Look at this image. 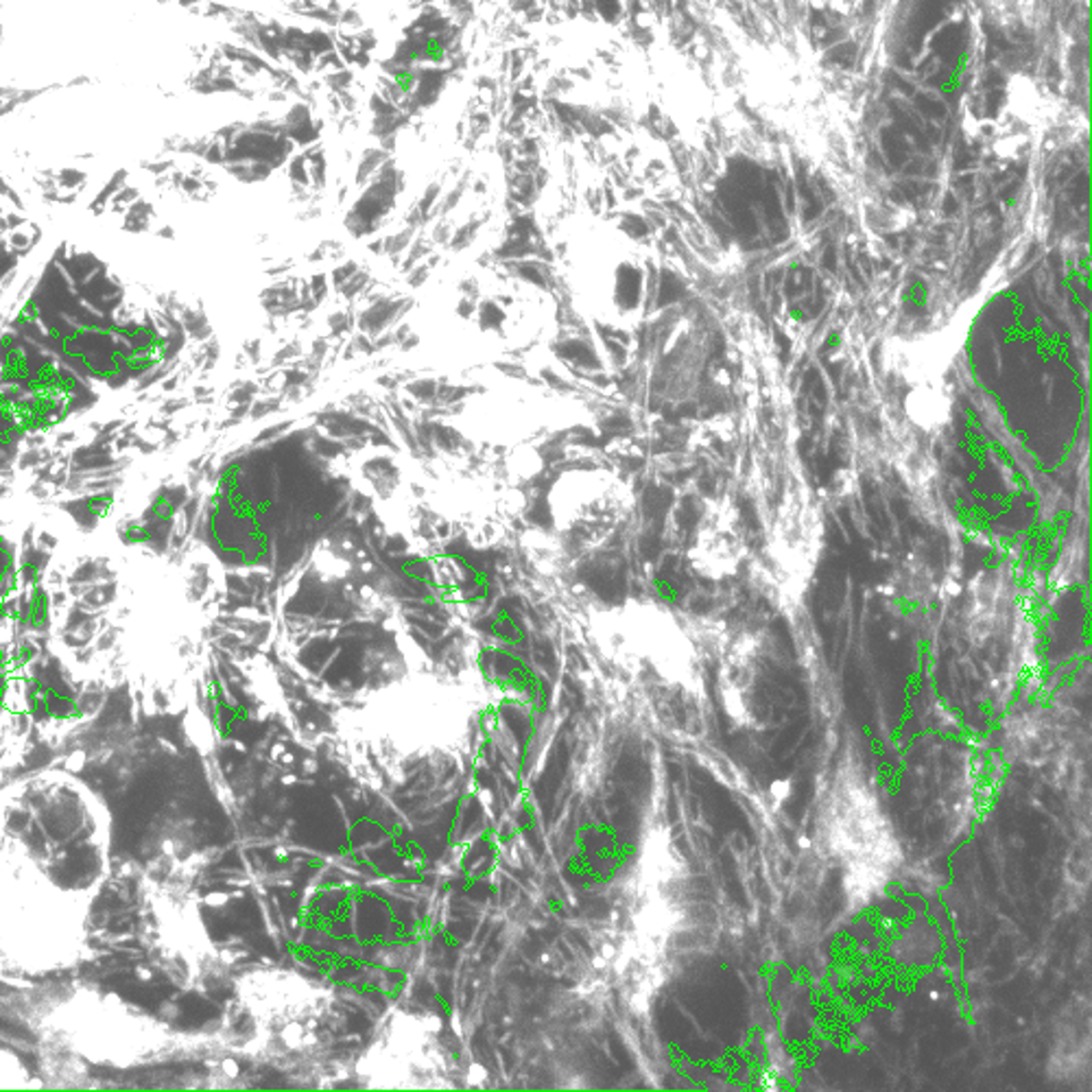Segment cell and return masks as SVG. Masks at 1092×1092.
Here are the masks:
<instances>
[{
	"mask_svg": "<svg viewBox=\"0 0 1092 1092\" xmlns=\"http://www.w3.org/2000/svg\"><path fill=\"white\" fill-rule=\"evenodd\" d=\"M396 86L402 92H411L416 88V75L411 71H398L396 72Z\"/></svg>",
	"mask_w": 1092,
	"mask_h": 1092,
	"instance_id": "cell-4",
	"label": "cell"
},
{
	"mask_svg": "<svg viewBox=\"0 0 1092 1092\" xmlns=\"http://www.w3.org/2000/svg\"><path fill=\"white\" fill-rule=\"evenodd\" d=\"M63 352L98 378H114L125 367L121 343L110 331H79L66 339Z\"/></svg>",
	"mask_w": 1092,
	"mask_h": 1092,
	"instance_id": "cell-2",
	"label": "cell"
},
{
	"mask_svg": "<svg viewBox=\"0 0 1092 1092\" xmlns=\"http://www.w3.org/2000/svg\"><path fill=\"white\" fill-rule=\"evenodd\" d=\"M821 835L854 904L872 900L896 877L903 861L898 837L854 762L835 771L821 806Z\"/></svg>",
	"mask_w": 1092,
	"mask_h": 1092,
	"instance_id": "cell-1",
	"label": "cell"
},
{
	"mask_svg": "<svg viewBox=\"0 0 1092 1092\" xmlns=\"http://www.w3.org/2000/svg\"><path fill=\"white\" fill-rule=\"evenodd\" d=\"M422 57H429L433 62H441V59L446 57V48L441 46L437 39H429V42L424 44V48H422Z\"/></svg>",
	"mask_w": 1092,
	"mask_h": 1092,
	"instance_id": "cell-3",
	"label": "cell"
},
{
	"mask_svg": "<svg viewBox=\"0 0 1092 1092\" xmlns=\"http://www.w3.org/2000/svg\"><path fill=\"white\" fill-rule=\"evenodd\" d=\"M9 566H12V555H9V549L4 546L3 540H0V584H3L4 575L9 573Z\"/></svg>",
	"mask_w": 1092,
	"mask_h": 1092,
	"instance_id": "cell-5",
	"label": "cell"
}]
</instances>
